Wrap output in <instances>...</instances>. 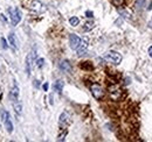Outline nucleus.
Here are the masks:
<instances>
[{
	"label": "nucleus",
	"mask_w": 152,
	"mask_h": 142,
	"mask_svg": "<svg viewBox=\"0 0 152 142\" xmlns=\"http://www.w3.org/2000/svg\"><path fill=\"white\" fill-rule=\"evenodd\" d=\"M87 49H88V40L83 38V40H81V42H80V44H78V47L76 49L77 55H83L87 51Z\"/></svg>",
	"instance_id": "nucleus-9"
},
{
	"label": "nucleus",
	"mask_w": 152,
	"mask_h": 142,
	"mask_svg": "<svg viewBox=\"0 0 152 142\" xmlns=\"http://www.w3.org/2000/svg\"><path fill=\"white\" fill-rule=\"evenodd\" d=\"M111 1H113V4H114L115 6H121L124 2V0H111Z\"/></svg>",
	"instance_id": "nucleus-22"
},
{
	"label": "nucleus",
	"mask_w": 152,
	"mask_h": 142,
	"mask_svg": "<svg viewBox=\"0 0 152 142\" xmlns=\"http://www.w3.org/2000/svg\"><path fill=\"white\" fill-rule=\"evenodd\" d=\"M5 127H6V129H7L8 133H12V132H13V125H12V122H11L10 117L6 118V120H5Z\"/></svg>",
	"instance_id": "nucleus-14"
},
{
	"label": "nucleus",
	"mask_w": 152,
	"mask_h": 142,
	"mask_svg": "<svg viewBox=\"0 0 152 142\" xmlns=\"http://www.w3.org/2000/svg\"><path fill=\"white\" fill-rule=\"evenodd\" d=\"M80 42H81V38L77 35H75V34H70V35H69V46H70V48H72L73 50H76V49H77Z\"/></svg>",
	"instance_id": "nucleus-8"
},
{
	"label": "nucleus",
	"mask_w": 152,
	"mask_h": 142,
	"mask_svg": "<svg viewBox=\"0 0 152 142\" xmlns=\"http://www.w3.org/2000/svg\"><path fill=\"white\" fill-rule=\"evenodd\" d=\"M8 41H10V44L12 46L13 49H18V48H19V42H18V40H17L15 34L11 33V34L8 35Z\"/></svg>",
	"instance_id": "nucleus-11"
},
{
	"label": "nucleus",
	"mask_w": 152,
	"mask_h": 142,
	"mask_svg": "<svg viewBox=\"0 0 152 142\" xmlns=\"http://www.w3.org/2000/svg\"><path fill=\"white\" fill-rule=\"evenodd\" d=\"M0 20H1L2 22H5V23L7 22V19H6V17H5L4 14H1V15H0Z\"/></svg>",
	"instance_id": "nucleus-25"
},
{
	"label": "nucleus",
	"mask_w": 152,
	"mask_h": 142,
	"mask_svg": "<svg viewBox=\"0 0 152 142\" xmlns=\"http://www.w3.org/2000/svg\"><path fill=\"white\" fill-rule=\"evenodd\" d=\"M34 57H35V53L34 51H31L28 54L27 58H26V71H27V75L29 76L31 75V71H32V64L34 62Z\"/></svg>",
	"instance_id": "nucleus-6"
},
{
	"label": "nucleus",
	"mask_w": 152,
	"mask_h": 142,
	"mask_svg": "<svg viewBox=\"0 0 152 142\" xmlns=\"http://www.w3.org/2000/svg\"><path fill=\"white\" fill-rule=\"evenodd\" d=\"M70 122V114L68 113V112H63V113H61V115H60V119H58V125L61 126V127H66V126H68Z\"/></svg>",
	"instance_id": "nucleus-5"
},
{
	"label": "nucleus",
	"mask_w": 152,
	"mask_h": 142,
	"mask_svg": "<svg viewBox=\"0 0 152 142\" xmlns=\"http://www.w3.org/2000/svg\"><path fill=\"white\" fill-rule=\"evenodd\" d=\"M148 53H149V55L152 57V46L151 47H149V49H148Z\"/></svg>",
	"instance_id": "nucleus-27"
},
{
	"label": "nucleus",
	"mask_w": 152,
	"mask_h": 142,
	"mask_svg": "<svg viewBox=\"0 0 152 142\" xmlns=\"http://www.w3.org/2000/svg\"><path fill=\"white\" fill-rule=\"evenodd\" d=\"M66 134H67V132H64L63 134L58 135V139H57V140H58V141H63V140H64V136H66Z\"/></svg>",
	"instance_id": "nucleus-23"
},
{
	"label": "nucleus",
	"mask_w": 152,
	"mask_h": 142,
	"mask_svg": "<svg viewBox=\"0 0 152 142\" xmlns=\"http://www.w3.org/2000/svg\"><path fill=\"white\" fill-rule=\"evenodd\" d=\"M10 12V15H11V21H12V25L13 26H17L21 21V12H20L19 8L17 7H11L8 9Z\"/></svg>",
	"instance_id": "nucleus-2"
},
{
	"label": "nucleus",
	"mask_w": 152,
	"mask_h": 142,
	"mask_svg": "<svg viewBox=\"0 0 152 142\" xmlns=\"http://www.w3.org/2000/svg\"><path fill=\"white\" fill-rule=\"evenodd\" d=\"M29 8L32 11L37 12V13H42V12L46 11V6L41 1H39V0H32V2L29 5Z\"/></svg>",
	"instance_id": "nucleus-3"
},
{
	"label": "nucleus",
	"mask_w": 152,
	"mask_h": 142,
	"mask_svg": "<svg viewBox=\"0 0 152 142\" xmlns=\"http://www.w3.org/2000/svg\"><path fill=\"white\" fill-rule=\"evenodd\" d=\"M0 129H1V125H0Z\"/></svg>",
	"instance_id": "nucleus-30"
},
{
	"label": "nucleus",
	"mask_w": 152,
	"mask_h": 142,
	"mask_svg": "<svg viewBox=\"0 0 152 142\" xmlns=\"http://www.w3.org/2000/svg\"><path fill=\"white\" fill-rule=\"evenodd\" d=\"M93 28H94V22H93V21H89V22H87V23L84 25L83 30H84V32H89V30H91Z\"/></svg>",
	"instance_id": "nucleus-17"
},
{
	"label": "nucleus",
	"mask_w": 152,
	"mask_h": 142,
	"mask_svg": "<svg viewBox=\"0 0 152 142\" xmlns=\"http://www.w3.org/2000/svg\"><path fill=\"white\" fill-rule=\"evenodd\" d=\"M43 64H45V59H43V58H39L38 61H37V65H38V68H42Z\"/></svg>",
	"instance_id": "nucleus-20"
},
{
	"label": "nucleus",
	"mask_w": 152,
	"mask_h": 142,
	"mask_svg": "<svg viewBox=\"0 0 152 142\" xmlns=\"http://www.w3.org/2000/svg\"><path fill=\"white\" fill-rule=\"evenodd\" d=\"M109 94H110L111 99L117 100V99L121 97V89H119V86H117V85H111V86H109Z\"/></svg>",
	"instance_id": "nucleus-7"
},
{
	"label": "nucleus",
	"mask_w": 152,
	"mask_h": 142,
	"mask_svg": "<svg viewBox=\"0 0 152 142\" xmlns=\"http://www.w3.org/2000/svg\"><path fill=\"white\" fill-rule=\"evenodd\" d=\"M90 90H91V93H93L94 98H96V99H101V98L103 97V94H104L103 89H102L98 84H93Z\"/></svg>",
	"instance_id": "nucleus-4"
},
{
	"label": "nucleus",
	"mask_w": 152,
	"mask_h": 142,
	"mask_svg": "<svg viewBox=\"0 0 152 142\" xmlns=\"http://www.w3.org/2000/svg\"><path fill=\"white\" fill-rule=\"evenodd\" d=\"M145 5V0H137L136 1V8L137 9H142Z\"/></svg>",
	"instance_id": "nucleus-19"
},
{
	"label": "nucleus",
	"mask_w": 152,
	"mask_h": 142,
	"mask_svg": "<svg viewBox=\"0 0 152 142\" xmlns=\"http://www.w3.org/2000/svg\"><path fill=\"white\" fill-rule=\"evenodd\" d=\"M104 59L117 65V64H119L122 62V55L118 54L117 51H108L104 55Z\"/></svg>",
	"instance_id": "nucleus-1"
},
{
	"label": "nucleus",
	"mask_w": 152,
	"mask_h": 142,
	"mask_svg": "<svg viewBox=\"0 0 152 142\" xmlns=\"http://www.w3.org/2000/svg\"><path fill=\"white\" fill-rule=\"evenodd\" d=\"M13 107H14V109H15V112H17V114H21L22 113V105L20 104L19 101L17 100V101H14L13 103Z\"/></svg>",
	"instance_id": "nucleus-16"
},
{
	"label": "nucleus",
	"mask_w": 152,
	"mask_h": 142,
	"mask_svg": "<svg viewBox=\"0 0 152 142\" xmlns=\"http://www.w3.org/2000/svg\"><path fill=\"white\" fill-rule=\"evenodd\" d=\"M117 12L123 17L124 19H130V17H131V14H130V12H128L126 9H123V8H118L117 9Z\"/></svg>",
	"instance_id": "nucleus-15"
},
{
	"label": "nucleus",
	"mask_w": 152,
	"mask_h": 142,
	"mask_svg": "<svg viewBox=\"0 0 152 142\" xmlns=\"http://www.w3.org/2000/svg\"><path fill=\"white\" fill-rule=\"evenodd\" d=\"M54 90L56 91L58 94H61V92H62V90H63V82H62V80H56V82L54 83Z\"/></svg>",
	"instance_id": "nucleus-13"
},
{
	"label": "nucleus",
	"mask_w": 152,
	"mask_h": 142,
	"mask_svg": "<svg viewBox=\"0 0 152 142\" xmlns=\"http://www.w3.org/2000/svg\"><path fill=\"white\" fill-rule=\"evenodd\" d=\"M69 23L75 27V26H77L80 23V19L77 18V17H72V18L69 19Z\"/></svg>",
	"instance_id": "nucleus-18"
},
{
	"label": "nucleus",
	"mask_w": 152,
	"mask_h": 142,
	"mask_svg": "<svg viewBox=\"0 0 152 142\" xmlns=\"http://www.w3.org/2000/svg\"><path fill=\"white\" fill-rule=\"evenodd\" d=\"M18 98H19V88L18 86H14L12 91H11V99L13 100V103L14 101H17L18 100Z\"/></svg>",
	"instance_id": "nucleus-12"
},
{
	"label": "nucleus",
	"mask_w": 152,
	"mask_h": 142,
	"mask_svg": "<svg viewBox=\"0 0 152 142\" xmlns=\"http://www.w3.org/2000/svg\"><path fill=\"white\" fill-rule=\"evenodd\" d=\"M150 28H152V19H151V21H150Z\"/></svg>",
	"instance_id": "nucleus-29"
},
{
	"label": "nucleus",
	"mask_w": 152,
	"mask_h": 142,
	"mask_svg": "<svg viewBox=\"0 0 152 142\" xmlns=\"http://www.w3.org/2000/svg\"><path fill=\"white\" fill-rule=\"evenodd\" d=\"M34 85H35L37 88H39V85H40V84H39V80H34Z\"/></svg>",
	"instance_id": "nucleus-28"
},
{
	"label": "nucleus",
	"mask_w": 152,
	"mask_h": 142,
	"mask_svg": "<svg viewBox=\"0 0 152 142\" xmlns=\"http://www.w3.org/2000/svg\"><path fill=\"white\" fill-rule=\"evenodd\" d=\"M58 68L63 72H67V73L72 72V65H70V63L68 61H61L60 64H58Z\"/></svg>",
	"instance_id": "nucleus-10"
},
{
	"label": "nucleus",
	"mask_w": 152,
	"mask_h": 142,
	"mask_svg": "<svg viewBox=\"0 0 152 142\" xmlns=\"http://www.w3.org/2000/svg\"><path fill=\"white\" fill-rule=\"evenodd\" d=\"M48 86H49L48 83H45L43 84V91H48Z\"/></svg>",
	"instance_id": "nucleus-26"
},
{
	"label": "nucleus",
	"mask_w": 152,
	"mask_h": 142,
	"mask_svg": "<svg viewBox=\"0 0 152 142\" xmlns=\"http://www.w3.org/2000/svg\"><path fill=\"white\" fill-rule=\"evenodd\" d=\"M86 15H87V18H93V12L87 11V12H86Z\"/></svg>",
	"instance_id": "nucleus-24"
},
{
	"label": "nucleus",
	"mask_w": 152,
	"mask_h": 142,
	"mask_svg": "<svg viewBox=\"0 0 152 142\" xmlns=\"http://www.w3.org/2000/svg\"><path fill=\"white\" fill-rule=\"evenodd\" d=\"M0 41H1V46H2V49H4V50H6V49L8 48V46H7V43H6V40H5L4 37H1V40H0Z\"/></svg>",
	"instance_id": "nucleus-21"
}]
</instances>
